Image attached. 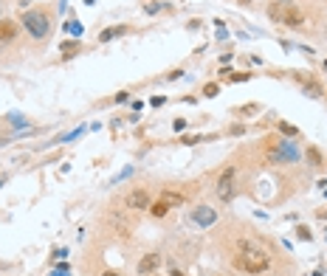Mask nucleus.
<instances>
[{"label":"nucleus","instance_id":"bb28decb","mask_svg":"<svg viewBox=\"0 0 327 276\" xmlns=\"http://www.w3.org/2000/svg\"><path fill=\"white\" fill-rule=\"evenodd\" d=\"M240 3H251V0H240Z\"/></svg>","mask_w":327,"mask_h":276},{"label":"nucleus","instance_id":"f257e3e1","mask_svg":"<svg viewBox=\"0 0 327 276\" xmlns=\"http://www.w3.org/2000/svg\"><path fill=\"white\" fill-rule=\"evenodd\" d=\"M234 268H240L243 274H265L271 268V256L259 248H248V251H237Z\"/></svg>","mask_w":327,"mask_h":276},{"label":"nucleus","instance_id":"6e6552de","mask_svg":"<svg viewBox=\"0 0 327 276\" xmlns=\"http://www.w3.org/2000/svg\"><path fill=\"white\" fill-rule=\"evenodd\" d=\"M302 12L299 9H293V6H285L282 3V17H279V23H285V25H291V28H299L302 25Z\"/></svg>","mask_w":327,"mask_h":276},{"label":"nucleus","instance_id":"423d86ee","mask_svg":"<svg viewBox=\"0 0 327 276\" xmlns=\"http://www.w3.org/2000/svg\"><path fill=\"white\" fill-rule=\"evenodd\" d=\"M214 220H217V211L212 206H195L192 208V223H198L201 229H209Z\"/></svg>","mask_w":327,"mask_h":276},{"label":"nucleus","instance_id":"20e7f679","mask_svg":"<svg viewBox=\"0 0 327 276\" xmlns=\"http://www.w3.org/2000/svg\"><path fill=\"white\" fill-rule=\"evenodd\" d=\"M271 161L277 163H293V161H299V150L293 147V144H288V141H277V147L271 150V155H268Z\"/></svg>","mask_w":327,"mask_h":276},{"label":"nucleus","instance_id":"4468645a","mask_svg":"<svg viewBox=\"0 0 327 276\" xmlns=\"http://www.w3.org/2000/svg\"><path fill=\"white\" fill-rule=\"evenodd\" d=\"M277 130H279L282 136H288V138H299V127L288 124V121H279V124H277Z\"/></svg>","mask_w":327,"mask_h":276},{"label":"nucleus","instance_id":"ddd939ff","mask_svg":"<svg viewBox=\"0 0 327 276\" xmlns=\"http://www.w3.org/2000/svg\"><path fill=\"white\" fill-rule=\"evenodd\" d=\"M296 79L304 85V91H307V96H322V85H316V82L304 79V76H296Z\"/></svg>","mask_w":327,"mask_h":276},{"label":"nucleus","instance_id":"dca6fc26","mask_svg":"<svg viewBox=\"0 0 327 276\" xmlns=\"http://www.w3.org/2000/svg\"><path fill=\"white\" fill-rule=\"evenodd\" d=\"M217 91H220V85H217V82H206V85H203V96H209V99H212V96H217Z\"/></svg>","mask_w":327,"mask_h":276},{"label":"nucleus","instance_id":"9b49d317","mask_svg":"<svg viewBox=\"0 0 327 276\" xmlns=\"http://www.w3.org/2000/svg\"><path fill=\"white\" fill-rule=\"evenodd\" d=\"M304 158H307L310 166H322V163H325V155L319 152V147H307V150H304Z\"/></svg>","mask_w":327,"mask_h":276},{"label":"nucleus","instance_id":"4be33fe9","mask_svg":"<svg viewBox=\"0 0 327 276\" xmlns=\"http://www.w3.org/2000/svg\"><path fill=\"white\" fill-rule=\"evenodd\" d=\"M127 99H130V93H127V91H122V93H116V102H127Z\"/></svg>","mask_w":327,"mask_h":276},{"label":"nucleus","instance_id":"a878e982","mask_svg":"<svg viewBox=\"0 0 327 276\" xmlns=\"http://www.w3.org/2000/svg\"><path fill=\"white\" fill-rule=\"evenodd\" d=\"M313 276H325V274H322V271H316V274H313Z\"/></svg>","mask_w":327,"mask_h":276},{"label":"nucleus","instance_id":"a211bd4d","mask_svg":"<svg viewBox=\"0 0 327 276\" xmlns=\"http://www.w3.org/2000/svg\"><path fill=\"white\" fill-rule=\"evenodd\" d=\"M296 237H299V240H304V242H310V240H313V234H310V231L304 229V226H299V229H296Z\"/></svg>","mask_w":327,"mask_h":276},{"label":"nucleus","instance_id":"5701e85b","mask_svg":"<svg viewBox=\"0 0 327 276\" xmlns=\"http://www.w3.org/2000/svg\"><path fill=\"white\" fill-rule=\"evenodd\" d=\"M167 102V99H164V96H155V99H152V107H161V104Z\"/></svg>","mask_w":327,"mask_h":276},{"label":"nucleus","instance_id":"1a4fd4ad","mask_svg":"<svg viewBox=\"0 0 327 276\" xmlns=\"http://www.w3.org/2000/svg\"><path fill=\"white\" fill-rule=\"evenodd\" d=\"M20 31V25L14 23L11 17H0V43H11Z\"/></svg>","mask_w":327,"mask_h":276},{"label":"nucleus","instance_id":"f03ea898","mask_svg":"<svg viewBox=\"0 0 327 276\" xmlns=\"http://www.w3.org/2000/svg\"><path fill=\"white\" fill-rule=\"evenodd\" d=\"M20 25L28 31V37H34V40H45V37L51 34V17H48L43 9H28V12L23 14Z\"/></svg>","mask_w":327,"mask_h":276},{"label":"nucleus","instance_id":"7ed1b4c3","mask_svg":"<svg viewBox=\"0 0 327 276\" xmlns=\"http://www.w3.org/2000/svg\"><path fill=\"white\" fill-rule=\"evenodd\" d=\"M234 166H228V169H223V175H220V181H217V186H214V192H217V197L223 200V203H228L231 197H234Z\"/></svg>","mask_w":327,"mask_h":276},{"label":"nucleus","instance_id":"f3484780","mask_svg":"<svg viewBox=\"0 0 327 276\" xmlns=\"http://www.w3.org/2000/svg\"><path fill=\"white\" fill-rule=\"evenodd\" d=\"M59 48H62V54H65V57H71V54H76V51H79V43H76V40H74V43H62Z\"/></svg>","mask_w":327,"mask_h":276},{"label":"nucleus","instance_id":"393cba45","mask_svg":"<svg viewBox=\"0 0 327 276\" xmlns=\"http://www.w3.org/2000/svg\"><path fill=\"white\" fill-rule=\"evenodd\" d=\"M172 276H183V274H180V271H172Z\"/></svg>","mask_w":327,"mask_h":276},{"label":"nucleus","instance_id":"39448f33","mask_svg":"<svg viewBox=\"0 0 327 276\" xmlns=\"http://www.w3.org/2000/svg\"><path fill=\"white\" fill-rule=\"evenodd\" d=\"M124 206L127 208H150L152 206V197H150L147 189H133L130 195L124 197Z\"/></svg>","mask_w":327,"mask_h":276},{"label":"nucleus","instance_id":"aec40b11","mask_svg":"<svg viewBox=\"0 0 327 276\" xmlns=\"http://www.w3.org/2000/svg\"><path fill=\"white\" fill-rule=\"evenodd\" d=\"M259 107L257 104H243V107H237V113H257Z\"/></svg>","mask_w":327,"mask_h":276},{"label":"nucleus","instance_id":"f8f14e48","mask_svg":"<svg viewBox=\"0 0 327 276\" xmlns=\"http://www.w3.org/2000/svg\"><path fill=\"white\" fill-rule=\"evenodd\" d=\"M124 31H127L124 25H113V28H104V31H101V34H99V43H107V40H113V37L124 34Z\"/></svg>","mask_w":327,"mask_h":276},{"label":"nucleus","instance_id":"412c9836","mask_svg":"<svg viewBox=\"0 0 327 276\" xmlns=\"http://www.w3.org/2000/svg\"><path fill=\"white\" fill-rule=\"evenodd\" d=\"M65 28H71L74 34H82V25H79V20H71V23H68Z\"/></svg>","mask_w":327,"mask_h":276},{"label":"nucleus","instance_id":"b1692460","mask_svg":"<svg viewBox=\"0 0 327 276\" xmlns=\"http://www.w3.org/2000/svg\"><path fill=\"white\" fill-rule=\"evenodd\" d=\"M101 276H122V274H116V271H104Z\"/></svg>","mask_w":327,"mask_h":276},{"label":"nucleus","instance_id":"6ab92c4d","mask_svg":"<svg viewBox=\"0 0 327 276\" xmlns=\"http://www.w3.org/2000/svg\"><path fill=\"white\" fill-rule=\"evenodd\" d=\"M226 79L228 82H246V79H251V73H228Z\"/></svg>","mask_w":327,"mask_h":276},{"label":"nucleus","instance_id":"2eb2a0df","mask_svg":"<svg viewBox=\"0 0 327 276\" xmlns=\"http://www.w3.org/2000/svg\"><path fill=\"white\" fill-rule=\"evenodd\" d=\"M150 211H152V217H164V214L169 211V206L164 203V200H158V203H152V206H150Z\"/></svg>","mask_w":327,"mask_h":276},{"label":"nucleus","instance_id":"0eeeda50","mask_svg":"<svg viewBox=\"0 0 327 276\" xmlns=\"http://www.w3.org/2000/svg\"><path fill=\"white\" fill-rule=\"evenodd\" d=\"M161 262H164V256H161L158 251L144 253V256L138 259V274H155L158 268H161Z\"/></svg>","mask_w":327,"mask_h":276},{"label":"nucleus","instance_id":"9d476101","mask_svg":"<svg viewBox=\"0 0 327 276\" xmlns=\"http://www.w3.org/2000/svg\"><path fill=\"white\" fill-rule=\"evenodd\" d=\"M161 200H164V203H167L169 208L186 206V197L180 195V192H172V189H164V192H161Z\"/></svg>","mask_w":327,"mask_h":276}]
</instances>
